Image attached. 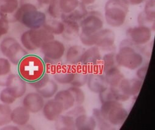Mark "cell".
Here are the masks:
<instances>
[{
    "mask_svg": "<svg viewBox=\"0 0 155 130\" xmlns=\"http://www.w3.org/2000/svg\"><path fill=\"white\" fill-rule=\"evenodd\" d=\"M18 73L28 83L35 82L45 74V64L42 58L35 55H27L18 63Z\"/></svg>",
    "mask_w": 155,
    "mask_h": 130,
    "instance_id": "obj_1",
    "label": "cell"
},
{
    "mask_svg": "<svg viewBox=\"0 0 155 130\" xmlns=\"http://www.w3.org/2000/svg\"><path fill=\"white\" fill-rule=\"evenodd\" d=\"M14 19L27 28L35 30L43 27L47 16L35 6L25 4L19 5L14 14Z\"/></svg>",
    "mask_w": 155,
    "mask_h": 130,
    "instance_id": "obj_2",
    "label": "cell"
},
{
    "mask_svg": "<svg viewBox=\"0 0 155 130\" xmlns=\"http://www.w3.org/2000/svg\"><path fill=\"white\" fill-rule=\"evenodd\" d=\"M116 61L119 67L135 70L142 65L143 57L130 40H123L116 54Z\"/></svg>",
    "mask_w": 155,
    "mask_h": 130,
    "instance_id": "obj_3",
    "label": "cell"
},
{
    "mask_svg": "<svg viewBox=\"0 0 155 130\" xmlns=\"http://www.w3.org/2000/svg\"><path fill=\"white\" fill-rule=\"evenodd\" d=\"M104 10L105 20L109 26L118 28L124 24L128 13V5L123 0H109Z\"/></svg>",
    "mask_w": 155,
    "mask_h": 130,
    "instance_id": "obj_4",
    "label": "cell"
},
{
    "mask_svg": "<svg viewBox=\"0 0 155 130\" xmlns=\"http://www.w3.org/2000/svg\"><path fill=\"white\" fill-rule=\"evenodd\" d=\"M54 39L55 36L43 27L29 30L24 32L20 37L23 47L26 50L31 51L40 49L44 43Z\"/></svg>",
    "mask_w": 155,
    "mask_h": 130,
    "instance_id": "obj_5",
    "label": "cell"
},
{
    "mask_svg": "<svg viewBox=\"0 0 155 130\" xmlns=\"http://www.w3.org/2000/svg\"><path fill=\"white\" fill-rule=\"evenodd\" d=\"M100 113L112 126H120L126 120L128 113L121 102L111 100L102 103Z\"/></svg>",
    "mask_w": 155,
    "mask_h": 130,
    "instance_id": "obj_6",
    "label": "cell"
},
{
    "mask_svg": "<svg viewBox=\"0 0 155 130\" xmlns=\"http://www.w3.org/2000/svg\"><path fill=\"white\" fill-rule=\"evenodd\" d=\"M0 50L11 63L14 65H18L20 61L28 54L16 39L11 37L5 38L2 41Z\"/></svg>",
    "mask_w": 155,
    "mask_h": 130,
    "instance_id": "obj_7",
    "label": "cell"
},
{
    "mask_svg": "<svg viewBox=\"0 0 155 130\" xmlns=\"http://www.w3.org/2000/svg\"><path fill=\"white\" fill-rule=\"evenodd\" d=\"M101 59L102 56L99 48L93 46L84 51L79 65L88 73H103L101 68Z\"/></svg>",
    "mask_w": 155,
    "mask_h": 130,
    "instance_id": "obj_8",
    "label": "cell"
},
{
    "mask_svg": "<svg viewBox=\"0 0 155 130\" xmlns=\"http://www.w3.org/2000/svg\"><path fill=\"white\" fill-rule=\"evenodd\" d=\"M44 55V61L59 62L65 54L64 45L57 40H52L44 43L40 48Z\"/></svg>",
    "mask_w": 155,
    "mask_h": 130,
    "instance_id": "obj_9",
    "label": "cell"
},
{
    "mask_svg": "<svg viewBox=\"0 0 155 130\" xmlns=\"http://www.w3.org/2000/svg\"><path fill=\"white\" fill-rule=\"evenodd\" d=\"M81 33L86 35L94 34L104 27V21L101 14L97 11H91L81 21Z\"/></svg>",
    "mask_w": 155,
    "mask_h": 130,
    "instance_id": "obj_10",
    "label": "cell"
},
{
    "mask_svg": "<svg viewBox=\"0 0 155 130\" xmlns=\"http://www.w3.org/2000/svg\"><path fill=\"white\" fill-rule=\"evenodd\" d=\"M29 84L44 98L48 99L53 97L58 90L57 82L51 79L50 76L45 73L39 80Z\"/></svg>",
    "mask_w": 155,
    "mask_h": 130,
    "instance_id": "obj_11",
    "label": "cell"
},
{
    "mask_svg": "<svg viewBox=\"0 0 155 130\" xmlns=\"http://www.w3.org/2000/svg\"><path fill=\"white\" fill-rule=\"evenodd\" d=\"M127 36L130 40L136 45H143L148 43L152 37L151 30L145 26H138L128 29Z\"/></svg>",
    "mask_w": 155,
    "mask_h": 130,
    "instance_id": "obj_12",
    "label": "cell"
},
{
    "mask_svg": "<svg viewBox=\"0 0 155 130\" xmlns=\"http://www.w3.org/2000/svg\"><path fill=\"white\" fill-rule=\"evenodd\" d=\"M18 74H9L6 80L5 86L17 99L22 97L27 91V83Z\"/></svg>",
    "mask_w": 155,
    "mask_h": 130,
    "instance_id": "obj_13",
    "label": "cell"
},
{
    "mask_svg": "<svg viewBox=\"0 0 155 130\" xmlns=\"http://www.w3.org/2000/svg\"><path fill=\"white\" fill-rule=\"evenodd\" d=\"M74 65L60 62L53 76L57 83L60 84H69L74 79Z\"/></svg>",
    "mask_w": 155,
    "mask_h": 130,
    "instance_id": "obj_14",
    "label": "cell"
},
{
    "mask_svg": "<svg viewBox=\"0 0 155 130\" xmlns=\"http://www.w3.org/2000/svg\"><path fill=\"white\" fill-rule=\"evenodd\" d=\"M44 103V98L38 92L28 93L23 100V106L33 114L42 111Z\"/></svg>",
    "mask_w": 155,
    "mask_h": 130,
    "instance_id": "obj_15",
    "label": "cell"
},
{
    "mask_svg": "<svg viewBox=\"0 0 155 130\" xmlns=\"http://www.w3.org/2000/svg\"><path fill=\"white\" fill-rule=\"evenodd\" d=\"M143 11L138 16V23L140 26L154 29L155 19L154 0H147Z\"/></svg>",
    "mask_w": 155,
    "mask_h": 130,
    "instance_id": "obj_16",
    "label": "cell"
},
{
    "mask_svg": "<svg viewBox=\"0 0 155 130\" xmlns=\"http://www.w3.org/2000/svg\"><path fill=\"white\" fill-rule=\"evenodd\" d=\"M64 111L61 103L55 99L47 101L42 108L44 117L48 121H55Z\"/></svg>",
    "mask_w": 155,
    "mask_h": 130,
    "instance_id": "obj_17",
    "label": "cell"
},
{
    "mask_svg": "<svg viewBox=\"0 0 155 130\" xmlns=\"http://www.w3.org/2000/svg\"><path fill=\"white\" fill-rule=\"evenodd\" d=\"M87 84L89 90L95 94H100L109 87L104 75L102 73H89Z\"/></svg>",
    "mask_w": 155,
    "mask_h": 130,
    "instance_id": "obj_18",
    "label": "cell"
},
{
    "mask_svg": "<svg viewBox=\"0 0 155 130\" xmlns=\"http://www.w3.org/2000/svg\"><path fill=\"white\" fill-rule=\"evenodd\" d=\"M115 42V34L109 29H102L96 33L95 46L102 49L112 48Z\"/></svg>",
    "mask_w": 155,
    "mask_h": 130,
    "instance_id": "obj_19",
    "label": "cell"
},
{
    "mask_svg": "<svg viewBox=\"0 0 155 130\" xmlns=\"http://www.w3.org/2000/svg\"><path fill=\"white\" fill-rule=\"evenodd\" d=\"M18 7V0H0V17L9 23L15 21L14 14Z\"/></svg>",
    "mask_w": 155,
    "mask_h": 130,
    "instance_id": "obj_20",
    "label": "cell"
},
{
    "mask_svg": "<svg viewBox=\"0 0 155 130\" xmlns=\"http://www.w3.org/2000/svg\"><path fill=\"white\" fill-rule=\"evenodd\" d=\"M143 84V81L138 78L127 79L124 78L120 82L118 87L121 90L127 95L136 96L140 91Z\"/></svg>",
    "mask_w": 155,
    "mask_h": 130,
    "instance_id": "obj_21",
    "label": "cell"
},
{
    "mask_svg": "<svg viewBox=\"0 0 155 130\" xmlns=\"http://www.w3.org/2000/svg\"><path fill=\"white\" fill-rule=\"evenodd\" d=\"M64 24L62 36L67 40H73L79 36L81 33L80 24L78 22L71 20H61Z\"/></svg>",
    "mask_w": 155,
    "mask_h": 130,
    "instance_id": "obj_22",
    "label": "cell"
},
{
    "mask_svg": "<svg viewBox=\"0 0 155 130\" xmlns=\"http://www.w3.org/2000/svg\"><path fill=\"white\" fill-rule=\"evenodd\" d=\"M30 118V113L23 106H18L12 111L11 121L18 126H25Z\"/></svg>",
    "mask_w": 155,
    "mask_h": 130,
    "instance_id": "obj_23",
    "label": "cell"
},
{
    "mask_svg": "<svg viewBox=\"0 0 155 130\" xmlns=\"http://www.w3.org/2000/svg\"><path fill=\"white\" fill-rule=\"evenodd\" d=\"M85 49L80 45H72L70 46L66 53V60L67 63L71 65L79 64L80 60Z\"/></svg>",
    "mask_w": 155,
    "mask_h": 130,
    "instance_id": "obj_24",
    "label": "cell"
},
{
    "mask_svg": "<svg viewBox=\"0 0 155 130\" xmlns=\"http://www.w3.org/2000/svg\"><path fill=\"white\" fill-rule=\"evenodd\" d=\"M106 82L109 87H117L121 80L124 78V75L118 68L114 67L107 70L104 73Z\"/></svg>",
    "mask_w": 155,
    "mask_h": 130,
    "instance_id": "obj_25",
    "label": "cell"
},
{
    "mask_svg": "<svg viewBox=\"0 0 155 130\" xmlns=\"http://www.w3.org/2000/svg\"><path fill=\"white\" fill-rule=\"evenodd\" d=\"M96 126L94 118L88 116L86 114L80 115L75 118V129L79 130H93L96 128Z\"/></svg>",
    "mask_w": 155,
    "mask_h": 130,
    "instance_id": "obj_26",
    "label": "cell"
},
{
    "mask_svg": "<svg viewBox=\"0 0 155 130\" xmlns=\"http://www.w3.org/2000/svg\"><path fill=\"white\" fill-rule=\"evenodd\" d=\"M54 96V99L61 103L64 111L71 109L75 105L74 98L68 89L58 91Z\"/></svg>",
    "mask_w": 155,
    "mask_h": 130,
    "instance_id": "obj_27",
    "label": "cell"
},
{
    "mask_svg": "<svg viewBox=\"0 0 155 130\" xmlns=\"http://www.w3.org/2000/svg\"><path fill=\"white\" fill-rule=\"evenodd\" d=\"M88 12L87 11L86 6L80 2L77 8L71 13L68 14H62L60 19L78 22L79 21H81L88 14Z\"/></svg>",
    "mask_w": 155,
    "mask_h": 130,
    "instance_id": "obj_28",
    "label": "cell"
},
{
    "mask_svg": "<svg viewBox=\"0 0 155 130\" xmlns=\"http://www.w3.org/2000/svg\"><path fill=\"white\" fill-rule=\"evenodd\" d=\"M43 28L54 36H58L61 35L63 32L64 24L61 20H59L58 19L47 18Z\"/></svg>",
    "mask_w": 155,
    "mask_h": 130,
    "instance_id": "obj_29",
    "label": "cell"
},
{
    "mask_svg": "<svg viewBox=\"0 0 155 130\" xmlns=\"http://www.w3.org/2000/svg\"><path fill=\"white\" fill-rule=\"evenodd\" d=\"M88 73L84 70L79 65L75 66V74L72 81L70 84L72 86L81 87L87 84Z\"/></svg>",
    "mask_w": 155,
    "mask_h": 130,
    "instance_id": "obj_30",
    "label": "cell"
},
{
    "mask_svg": "<svg viewBox=\"0 0 155 130\" xmlns=\"http://www.w3.org/2000/svg\"><path fill=\"white\" fill-rule=\"evenodd\" d=\"M56 128L59 129H74L75 118L68 114L60 116L56 120Z\"/></svg>",
    "mask_w": 155,
    "mask_h": 130,
    "instance_id": "obj_31",
    "label": "cell"
},
{
    "mask_svg": "<svg viewBox=\"0 0 155 130\" xmlns=\"http://www.w3.org/2000/svg\"><path fill=\"white\" fill-rule=\"evenodd\" d=\"M11 71V62L7 58H0V85L5 86L7 76Z\"/></svg>",
    "mask_w": 155,
    "mask_h": 130,
    "instance_id": "obj_32",
    "label": "cell"
},
{
    "mask_svg": "<svg viewBox=\"0 0 155 130\" xmlns=\"http://www.w3.org/2000/svg\"><path fill=\"white\" fill-rule=\"evenodd\" d=\"M118 66L116 61V54L114 53H109L106 54L102 57L101 68L103 74L107 70L114 67Z\"/></svg>",
    "mask_w": 155,
    "mask_h": 130,
    "instance_id": "obj_33",
    "label": "cell"
},
{
    "mask_svg": "<svg viewBox=\"0 0 155 130\" xmlns=\"http://www.w3.org/2000/svg\"><path fill=\"white\" fill-rule=\"evenodd\" d=\"M12 111L9 105L4 103L0 104V126H5L12 122Z\"/></svg>",
    "mask_w": 155,
    "mask_h": 130,
    "instance_id": "obj_34",
    "label": "cell"
},
{
    "mask_svg": "<svg viewBox=\"0 0 155 130\" xmlns=\"http://www.w3.org/2000/svg\"><path fill=\"white\" fill-rule=\"evenodd\" d=\"M79 3V0H60V7L62 14L71 13L77 8Z\"/></svg>",
    "mask_w": 155,
    "mask_h": 130,
    "instance_id": "obj_35",
    "label": "cell"
},
{
    "mask_svg": "<svg viewBox=\"0 0 155 130\" xmlns=\"http://www.w3.org/2000/svg\"><path fill=\"white\" fill-rule=\"evenodd\" d=\"M47 12L51 18L60 19L62 12L60 7V0H50Z\"/></svg>",
    "mask_w": 155,
    "mask_h": 130,
    "instance_id": "obj_36",
    "label": "cell"
},
{
    "mask_svg": "<svg viewBox=\"0 0 155 130\" xmlns=\"http://www.w3.org/2000/svg\"><path fill=\"white\" fill-rule=\"evenodd\" d=\"M68 89L72 94L75 100V104L77 105H82L85 100V95L81 87L72 86Z\"/></svg>",
    "mask_w": 155,
    "mask_h": 130,
    "instance_id": "obj_37",
    "label": "cell"
},
{
    "mask_svg": "<svg viewBox=\"0 0 155 130\" xmlns=\"http://www.w3.org/2000/svg\"><path fill=\"white\" fill-rule=\"evenodd\" d=\"M93 117L96 120V125L100 129H109L110 127H111V125H110L106 120V119L102 117L99 109L95 108L93 109Z\"/></svg>",
    "mask_w": 155,
    "mask_h": 130,
    "instance_id": "obj_38",
    "label": "cell"
},
{
    "mask_svg": "<svg viewBox=\"0 0 155 130\" xmlns=\"http://www.w3.org/2000/svg\"><path fill=\"white\" fill-rule=\"evenodd\" d=\"M16 100L17 98L6 87L0 92V100H1L2 103L10 105L14 103Z\"/></svg>",
    "mask_w": 155,
    "mask_h": 130,
    "instance_id": "obj_39",
    "label": "cell"
},
{
    "mask_svg": "<svg viewBox=\"0 0 155 130\" xmlns=\"http://www.w3.org/2000/svg\"><path fill=\"white\" fill-rule=\"evenodd\" d=\"M114 96V100L119 102H124L130 100V97L124 94L118 86L117 87H110Z\"/></svg>",
    "mask_w": 155,
    "mask_h": 130,
    "instance_id": "obj_40",
    "label": "cell"
},
{
    "mask_svg": "<svg viewBox=\"0 0 155 130\" xmlns=\"http://www.w3.org/2000/svg\"><path fill=\"white\" fill-rule=\"evenodd\" d=\"M69 110L70 111L66 114L71 116L73 117L74 118H75L80 115L85 114V112H86L85 109L81 105H78V106H77V107H75L72 109H69Z\"/></svg>",
    "mask_w": 155,
    "mask_h": 130,
    "instance_id": "obj_41",
    "label": "cell"
},
{
    "mask_svg": "<svg viewBox=\"0 0 155 130\" xmlns=\"http://www.w3.org/2000/svg\"><path fill=\"white\" fill-rule=\"evenodd\" d=\"M9 29V22L5 19L0 17V38L8 33Z\"/></svg>",
    "mask_w": 155,
    "mask_h": 130,
    "instance_id": "obj_42",
    "label": "cell"
},
{
    "mask_svg": "<svg viewBox=\"0 0 155 130\" xmlns=\"http://www.w3.org/2000/svg\"><path fill=\"white\" fill-rule=\"evenodd\" d=\"M25 4L31 5L35 6L38 9H39L44 5L42 0H20L19 5H22Z\"/></svg>",
    "mask_w": 155,
    "mask_h": 130,
    "instance_id": "obj_43",
    "label": "cell"
},
{
    "mask_svg": "<svg viewBox=\"0 0 155 130\" xmlns=\"http://www.w3.org/2000/svg\"><path fill=\"white\" fill-rule=\"evenodd\" d=\"M148 65H141L137 69L136 76L139 80L141 81H143L145 80L148 71Z\"/></svg>",
    "mask_w": 155,
    "mask_h": 130,
    "instance_id": "obj_44",
    "label": "cell"
},
{
    "mask_svg": "<svg viewBox=\"0 0 155 130\" xmlns=\"http://www.w3.org/2000/svg\"><path fill=\"white\" fill-rule=\"evenodd\" d=\"M127 5L137 6L145 2L147 0H123Z\"/></svg>",
    "mask_w": 155,
    "mask_h": 130,
    "instance_id": "obj_45",
    "label": "cell"
},
{
    "mask_svg": "<svg viewBox=\"0 0 155 130\" xmlns=\"http://www.w3.org/2000/svg\"><path fill=\"white\" fill-rule=\"evenodd\" d=\"M79 1L85 6H87L94 3L96 0H79Z\"/></svg>",
    "mask_w": 155,
    "mask_h": 130,
    "instance_id": "obj_46",
    "label": "cell"
},
{
    "mask_svg": "<svg viewBox=\"0 0 155 130\" xmlns=\"http://www.w3.org/2000/svg\"><path fill=\"white\" fill-rule=\"evenodd\" d=\"M42 3H43L44 5H48V4H49V3H50V0H42Z\"/></svg>",
    "mask_w": 155,
    "mask_h": 130,
    "instance_id": "obj_47",
    "label": "cell"
}]
</instances>
